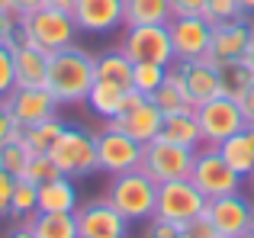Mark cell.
<instances>
[{"mask_svg": "<svg viewBox=\"0 0 254 238\" xmlns=\"http://www.w3.org/2000/svg\"><path fill=\"white\" fill-rule=\"evenodd\" d=\"M97 84V55H90L81 45H68V49L55 52L49 58V77L45 87L58 100V107H77L87 103V94Z\"/></svg>", "mask_w": 254, "mask_h": 238, "instance_id": "1", "label": "cell"}, {"mask_svg": "<svg viewBox=\"0 0 254 238\" xmlns=\"http://www.w3.org/2000/svg\"><path fill=\"white\" fill-rule=\"evenodd\" d=\"M106 200H110L129 222L151 219V216H155V206H158V183L151 180L142 168L123 171V174L110 177Z\"/></svg>", "mask_w": 254, "mask_h": 238, "instance_id": "2", "label": "cell"}, {"mask_svg": "<svg viewBox=\"0 0 254 238\" xmlns=\"http://www.w3.org/2000/svg\"><path fill=\"white\" fill-rule=\"evenodd\" d=\"M49 158L55 161L58 174L71 177H87L97 171V132H90L87 125L68 122L62 129V135L55 138V145L49 148Z\"/></svg>", "mask_w": 254, "mask_h": 238, "instance_id": "3", "label": "cell"}, {"mask_svg": "<svg viewBox=\"0 0 254 238\" xmlns=\"http://www.w3.org/2000/svg\"><path fill=\"white\" fill-rule=\"evenodd\" d=\"M190 180L196 183V190L206 200H216V196L238 193L245 177L225 161L216 145H199L196 158H193V168H190Z\"/></svg>", "mask_w": 254, "mask_h": 238, "instance_id": "4", "label": "cell"}, {"mask_svg": "<svg viewBox=\"0 0 254 238\" xmlns=\"http://www.w3.org/2000/svg\"><path fill=\"white\" fill-rule=\"evenodd\" d=\"M19 26H23V29L29 32L32 42H36L39 49H45L49 55H55V52L74 45L77 32H81L71 13L52 10V6H42V10L29 13V16H19Z\"/></svg>", "mask_w": 254, "mask_h": 238, "instance_id": "5", "label": "cell"}, {"mask_svg": "<svg viewBox=\"0 0 254 238\" xmlns=\"http://www.w3.org/2000/svg\"><path fill=\"white\" fill-rule=\"evenodd\" d=\"M193 158H196V151H193V148H184V145L155 138V142H148L142 148V164H138V168H142L155 183H168V180L190 177Z\"/></svg>", "mask_w": 254, "mask_h": 238, "instance_id": "6", "label": "cell"}, {"mask_svg": "<svg viewBox=\"0 0 254 238\" xmlns=\"http://www.w3.org/2000/svg\"><path fill=\"white\" fill-rule=\"evenodd\" d=\"M206 196L196 190V183L190 177H180V180H168V183H158V206L155 216L161 219H171L177 226H187L193 222L196 216L206 213Z\"/></svg>", "mask_w": 254, "mask_h": 238, "instance_id": "7", "label": "cell"}, {"mask_svg": "<svg viewBox=\"0 0 254 238\" xmlns=\"http://www.w3.org/2000/svg\"><path fill=\"white\" fill-rule=\"evenodd\" d=\"M193 113H196L199 132H203V145H222L229 135L248 125L238 100H232V97H212V100L199 103Z\"/></svg>", "mask_w": 254, "mask_h": 238, "instance_id": "8", "label": "cell"}, {"mask_svg": "<svg viewBox=\"0 0 254 238\" xmlns=\"http://www.w3.org/2000/svg\"><path fill=\"white\" fill-rule=\"evenodd\" d=\"M123 52L132 58V64L135 61H155V64L171 68V64L177 61L174 42H171V29L161 26V23H155V26H129V32H126V39H123Z\"/></svg>", "mask_w": 254, "mask_h": 238, "instance_id": "9", "label": "cell"}, {"mask_svg": "<svg viewBox=\"0 0 254 238\" xmlns=\"http://www.w3.org/2000/svg\"><path fill=\"white\" fill-rule=\"evenodd\" d=\"M142 142H135L132 135L106 125L103 132H97V171H106V174H123V171H132L142 164Z\"/></svg>", "mask_w": 254, "mask_h": 238, "instance_id": "10", "label": "cell"}, {"mask_svg": "<svg viewBox=\"0 0 254 238\" xmlns=\"http://www.w3.org/2000/svg\"><path fill=\"white\" fill-rule=\"evenodd\" d=\"M251 45H254V19L251 13H245L238 19L212 26V42H209V52L203 55V61L219 64V61H232V58H245Z\"/></svg>", "mask_w": 254, "mask_h": 238, "instance_id": "11", "label": "cell"}, {"mask_svg": "<svg viewBox=\"0 0 254 238\" xmlns=\"http://www.w3.org/2000/svg\"><path fill=\"white\" fill-rule=\"evenodd\" d=\"M74 216H77L81 238H129V219L106 196L77 206Z\"/></svg>", "mask_w": 254, "mask_h": 238, "instance_id": "12", "label": "cell"}, {"mask_svg": "<svg viewBox=\"0 0 254 238\" xmlns=\"http://www.w3.org/2000/svg\"><path fill=\"white\" fill-rule=\"evenodd\" d=\"M206 216H209V222L216 226V232L222 238H248L254 206L248 196L229 193V196H216V200L206 203Z\"/></svg>", "mask_w": 254, "mask_h": 238, "instance_id": "13", "label": "cell"}, {"mask_svg": "<svg viewBox=\"0 0 254 238\" xmlns=\"http://www.w3.org/2000/svg\"><path fill=\"white\" fill-rule=\"evenodd\" d=\"M174 55L177 61H196L209 52L212 42V23L206 16H174L168 23Z\"/></svg>", "mask_w": 254, "mask_h": 238, "instance_id": "14", "label": "cell"}, {"mask_svg": "<svg viewBox=\"0 0 254 238\" xmlns=\"http://www.w3.org/2000/svg\"><path fill=\"white\" fill-rule=\"evenodd\" d=\"M71 16L81 32L106 36V32L126 26V0H77Z\"/></svg>", "mask_w": 254, "mask_h": 238, "instance_id": "15", "label": "cell"}, {"mask_svg": "<svg viewBox=\"0 0 254 238\" xmlns=\"http://www.w3.org/2000/svg\"><path fill=\"white\" fill-rule=\"evenodd\" d=\"M3 100L23 129L42 122V119L58 116V100L49 94V87H13Z\"/></svg>", "mask_w": 254, "mask_h": 238, "instance_id": "16", "label": "cell"}, {"mask_svg": "<svg viewBox=\"0 0 254 238\" xmlns=\"http://www.w3.org/2000/svg\"><path fill=\"white\" fill-rule=\"evenodd\" d=\"M161 122H164V113H161V110H158L151 100H142L138 107L126 110L123 116H116L113 122H106V125H113V129L132 135L135 142H142V145H148V142H155V138H158Z\"/></svg>", "mask_w": 254, "mask_h": 238, "instance_id": "17", "label": "cell"}, {"mask_svg": "<svg viewBox=\"0 0 254 238\" xmlns=\"http://www.w3.org/2000/svg\"><path fill=\"white\" fill-rule=\"evenodd\" d=\"M151 103L161 110L164 116H174V113H190L193 100H190V90H187V81H184V71H180V61H174L164 74V84L151 94Z\"/></svg>", "mask_w": 254, "mask_h": 238, "instance_id": "18", "label": "cell"}, {"mask_svg": "<svg viewBox=\"0 0 254 238\" xmlns=\"http://www.w3.org/2000/svg\"><path fill=\"white\" fill-rule=\"evenodd\" d=\"M180 71H184V81H187V90H190L193 107L212 100V97H222V84H219L216 64L196 58V61H180Z\"/></svg>", "mask_w": 254, "mask_h": 238, "instance_id": "19", "label": "cell"}, {"mask_svg": "<svg viewBox=\"0 0 254 238\" xmlns=\"http://www.w3.org/2000/svg\"><path fill=\"white\" fill-rule=\"evenodd\" d=\"M77 206H81V196L71 177L58 174L55 180L39 187V213H77Z\"/></svg>", "mask_w": 254, "mask_h": 238, "instance_id": "20", "label": "cell"}, {"mask_svg": "<svg viewBox=\"0 0 254 238\" xmlns=\"http://www.w3.org/2000/svg\"><path fill=\"white\" fill-rule=\"evenodd\" d=\"M216 148L222 151V158L245 177V180H251V174H254V125H245L242 132L229 135L222 145H216Z\"/></svg>", "mask_w": 254, "mask_h": 238, "instance_id": "21", "label": "cell"}, {"mask_svg": "<svg viewBox=\"0 0 254 238\" xmlns=\"http://www.w3.org/2000/svg\"><path fill=\"white\" fill-rule=\"evenodd\" d=\"M158 138H164V142H174V145H184V148H193V151H196L199 145H203V132H199L196 113L190 110V113H174V116H164Z\"/></svg>", "mask_w": 254, "mask_h": 238, "instance_id": "22", "label": "cell"}, {"mask_svg": "<svg viewBox=\"0 0 254 238\" xmlns=\"http://www.w3.org/2000/svg\"><path fill=\"white\" fill-rule=\"evenodd\" d=\"M26 226L36 238H81L74 213H36L32 219H26Z\"/></svg>", "mask_w": 254, "mask_h": 238, "instance_id": "23", "label": "cell"}, {"mask_svg": "<svg viewBox=\"0 0 254 238\" xmlns=\"http://www.w3.org/2000/svg\"><path fill=\"white\" fill-rule=\"evenodd\" d=\"M126 94H129V90L116 87V84L97 81V84L90 87V94H87V107H90L100 119L113 122V119H116V116L126 110Z\"/></svg>", "mask_w": 254, "mask_h": 238, "instance_id": "24", "label": "cell"}, {"mask_svg": "<svg viewBox=\"0 0 254 238\" xmlns=\"http://www.w3.org/2000/svg\"><path fill=\"white\" fill-rule=\"evenodd\" d=\"M97 81L132 90V58L123 49H110L103 55H97Z\"/></svg>", "mask_w": 254, "mask_h": 238, "instance_id": "25", "label": "cell"}, {"mask_svg": "<svg viewBox=\"0 0 254 238\" xmlns=\"http://www.w3.org/2000/svg\"><path fill=\"white\" fill-rule=\"evenodd\" d=\"M219 71V84H222V97H238L254 84V68L248 64V58H232V61H219L216 64Z\"/></svg>", "mask_w": 254, "mask_h": 238, "instance_id": "26", "label": "cell"}, {"mask_svg": "<svg viewBox=\"0 0 254 238\" xmlns=\"http://www.w3.org/2000/svg\"><path fill=\"white\" fill-rule=\"evenodd\" d=\"M174 19L168 0H126V29L129 26H168Z\"/></svg>", "mask_w": 254, "mask_h": 238, "instance_id": "27", "label": "cell"}, {"mask_svg": "<svg viewBox=\"0 0 254 238\" xmlns=\"http://www.w3.org/2000/svg\"><path fill=\"white\" fill-rule=\"evenodd\" d=\"M64 125H68V122H64V119H58V116L42 119V122H36V125H29V129H23V142L29 145L32 155H49V148L55 145V138L62 135Z\"/></svg>", "mask_w": 254, "mask_h": 238, "instance_id": "28", "label": "cell"}, {"mask_svg": "<svg viewBox=\"0 0 254 238\" xmlns=\"http://www.w3.org/2000/svg\"><path fill=\"white\" fill-rule=\"evenodd\" d=\"M39 213V187L29 183L26 177L16 180V190H13V203H10V219L26 222Z\"/></svg>", "mask_w": 254, "mask_h": 238, "instance_id": "29", "label": "cell"}, {"mask_svg": "<svg viewBox=\"0 0 254 238\" xmlns=\"http://www.w3.org/2000/svg\"><path fill=\"white\" fill-rule=\"evenodd\" d=\"M164 74H168V68L164 64H155V61H135L132 64V90H138L142 97L155 94L158 87L164 84Z\"/></svg>", "mask_w": 254, "mask_h": 238, "instance_id": "30", "label": "cell"}, {"mask_svg": "<svg viewBox=\"0 0 254 238\" xmlns=\"http://www.w3.org/2000/svg\"><path fill=\"white\" fill-rule=\"evenodd\" d=\"M29 158H32V151H29V145H26L23 138H13V142L0 145V168L10 171V174H16V177L26 171Z\"/></svg>", "mask_w": 254, "mask_h": 238, "instance_id": "31", "label": "cell"}, {"mask_svg": "<svg viewBox=\"0 0 254 238\" xmlns=\"http://www.w3.org/2000/svg\"><path fill=\"white\" fill-rule=\"evenodd\" d=\"M19 177H26L29 183L42 187V183H49V180H55V177H58V168H55V161H52L49 155H32L29 164H26V171Z\"/></svg>", "mask_w": 254, "mask_h": 238, "instance_id": "32", "label": "cell"}, {"mask_svg": "<svg viewBox=\"0 0 254 238\" xmlns=\"http://www.w3.org/2000/svg\"><path fill=\"white\" fill-rule=\"evenodd\" d=\"M203 16L216 26V23H229V19L245 16V10H242L238 0H206V13Z\"/></svg>", "mask_w": 254, "mask_h": 238, "instance_id": "33", "label": "cell"}, {"mask_svg": "<svg viewBox=\"0 0 254 238\" xmlns=\"http://www.w3.org/2000/svg\"><path fill=\"white\" fill-rule=\"evenodd\" d=\"M16 87V74H13V52L10 45H0V100Z\"/></svg>", "mask_w": 254, "mask_h": 238, "instance_id": "34", "label": "cell"}, {"mask_svg": "<svg viewBox=\"0 0 254 238\" xmlns=\"http://www.w3.org/2000/svg\"><path fill=\"white\" fill-rule=\"evenodd\" d=\"M13 138H23V125L16 122V116L10 113L6 100H0V145L13 142Z\"/></svg>", "mask_w": 254, "mask_h": 238, "instance_id": "35", "label": "cell"}, {"mask_svg": "<svg viewBox=\"0 0 254 238\" xmlns=\"http://www.w3.org/2000/svg\"><path fill=\"white\" fill-rule=\"evenodd\" d=\"M16 174H10V171L0 168V219L3 216H10V203H13V190H16Z\"/></svg>", "mask_w": 254, "mask_h": 238, "instance_id": "36", "label": "cell"}, {"mask_svg": "<svg viewBox=\"0 0 254 238\" xmlns=\"http://www.w3.org/2000/svg\"><path fill=\"white\" fill-rule=\"evenodd\" d=\"M180 232H184V226H177V222H171V219H161V216H151L145 238H177Z\"/></svg>", "mask_w": 254, "mask_h": 238, "instance_id": "37", "label": "cell"}, {"mask_svg": "<svg viewBox=\"0 0 254 238\" xmlns=\"http://www.w3.org/2000/svg\"><path fill=\"white\" fill-rule=\"evenodd\" d=\"M174 16H203L206 0H168Z\"/></svg>", "mask_w": 254, "mask_h": 238, "instance_id": "38", "label": "cell"}, {"mask_svg": "<svg viewBox=\"0 0 254 238\" xmlns=\"http://www.w3.org/2000/svg\"><path fill=\"white\" fill-rule=\"evenodd\" d=\"M187 232H190L193 238H222V235H219L216 232V226H212V222H209V216H196V219H193V222H187Z\"/></svg>", "mask_w": 254, "mask_h": 238, "instance_id": "39", "label": "cell"}, {"mask_svg": "<svg viewBox=\"0 0 254 238\" xmlns=\"http://www.w3.org/2000/svg\"><path fill=\"white\" fill-rule=\"evenodd\" d=\"M16 26H19V16H16V13L0 10V45H10V39L16 36Z\"/></svg>", "mask_w": 254, "mask_h": 238, "instance_id": "40", "label": "cell"}, {"mask_svg": "<svg viewBox=\"0 0 254 238\" xmlns=\"http://www.w3.org/2000/svg\"><path fill=\"white\" fill-rule=\"evenodd\" d=\"M238 107H242V113H245V122L254 125V84L238 97Z\"/></svg>", "mask_w": 254, "mask_h": 238, "instance_id": "41", "label": "cell"}, {"mask_svg": "<svg viewBox=\"0 0 254 238\" xmlns=\"http://www.w3.org/2000/svg\"><path fill=\"white\" fill-rule=\"evenodd\" d=\"M36 10H42V0H13V13L16 16H29Z\"/></svg>", "mask_w": 254, "mask_h": 238, "instance_id": "42", "label": "cell"}, {"mask_svg": "<svg viewBox=\"0 0 254 238\" xmlns=\"http://www.w3.org/2000/svg\"><path fill=\"white\" fill-rule=\"evenodd\" d=\"M3 238H36V235H32V229L26 226V222H16V226H13Z\"/></svg>", "mask_w": 254, "mask_h": 238, "instance_id": "43", "label": "cell"}, {"mask_svg": "<svg viewBox=\"0 0 254 238\" xmlns=\"http://www.w3.org/2000/svg\"><path fill=\"white\" fill-rule=\"evenodd\" d=\"M74 3H77V0H42V6H52V10H64V13L74 10Z\"/></svg>", "mask_w": 254, "mask_h": 238, "instance_id": "44", "label": "cell"}, {"mask_svg": "<svg viewBox=\"0 0 254 238\" xmlns=\"http://www.w3.org/2000/svg\"><path fill=\"white\" fill-rule=\"evenodd\" d=\"M238 3H242L245 13H251V16H254V0H238Z\"/></svg>", "mask_w": 254, "mask_h": 238, "instance_id": "45", "label": "cell"}, {"mask_svg": "<svg viewBox=\"0 0 254 238\" xmlns=\"http://www.w3.org/2000/svg\"><path fill=\"white\" fill-rule=\"evenodd\" d=\"M0 10H6V13H13V0H0Z\"/></svg>", "mask_w": 254, "mask_h": 238, "instance_id": "46", "label": "cell"}, {"mask_svg": "<svg viewBox=\"0 0 254 238\" xmlns=\"http://www.w3.org/2000/svg\"><path fill=\"white\" fill-rule=\"evenodd\" d=\"M245 58H248V64H251V68H254V45H251V49H248V55H245Z\"/></svg>", "mask_w": 254, "mask_h": 238, "instance_id": "47", "label": "cell"}, {"mask_svg": "<svg viewBox=\"0 0 254 238\" xmlns=\"http://www.w3.org/2000/svg\"><path fill=\"white\" fill-rule=\"evenodd\" d=\"M248 238H254V216H251V226H248Z\"/></svg>", "mask_w": 254, "mask_h": 238, "instance_id": "48", "label": "cell"}, {"mask_svg": "<svg viewBox=\"0 0 254 238\" xmlns=\"http://www.w3.org/2000/svg\"><path fill=\"white\" fill-rule=\"evenodd\" d=\"M177 238H193V235H190V232H187V229H184V232H180Z\"/></svg>", "mask_w": 254, "mask_h": 238, "instance_id": "49", "label": "cell"}, {"mask_svg": "<svg viewBox=\"0 0 254 238\" xmlns=\"http://www.w3.org/2000/svg\"><path fill=\"white\" fill-rule=\"evenodd\" d=\"M251 187H254V174H251Z\"/></svg>", "mask_w": 254, "mask_h": 238, "instance_id": "50", "label": "cell"}]
</instances>
